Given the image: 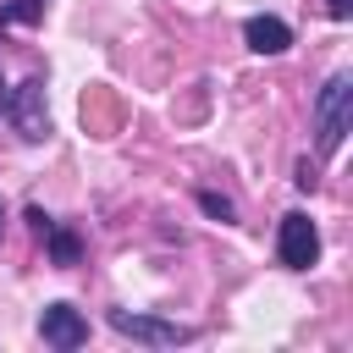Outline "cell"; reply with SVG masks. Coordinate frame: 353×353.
<instances>
[{"mask_svg":"<svg viewBox=\"0 0 353 353\" xmlns=\"http://www.w3.org/2000/svg\"><path fill=\"white\" fill-rule=\"evenodd\" d=\"M325 17H336V22H347V17H353V0H325Z\"/></svg>","mask_w":353,"mask_h":353,"instance_id":"8fae6325","label":"cell"},{"mask_svg":"<svg viewBox=\"0 0 353 353\" xmlns=\"http://www.w3.org/2000/svg\"><path fill=\"white\" fill-rule=\"evenodd\" d=\"M276 259H281L287 270H309V265L320 259V232H314V221H309L303 210L281 215V226H276Z\"/></svg>","mask_w":353,"mask_h":353,"instance_id":"277c9868","label":"cell"},{"mask_svg":"<svg viewBox=\"0 0 353 353\" xmlns=\"http://www.w3.org/2000/svg\"><path fill=\"white\" fill-rule=\"evenodd\" d=\"M44 11H50V0H6V6H0V33H6V28H28V22H39Z\"/></svg>","mask_w":353,"mask_h":353,"instance_id":"ba28073f","label":"cell"},{"mask_svg":"<svg viewBox=\"0 0 353 353\" xmlns=\"http://www.w3.org/2000/svg\"><path fill=\"white\" fill-rule=\"evenodd\" d=\"M39 336H44V347L72 353V347L88 342V320H83V309H72V303H44V309H39Z\"/></svg>","mask_w":353,"mask_h":353,"instance_id":"5b68a950","label":"cell"},{"mask_svg":"<svg viewBox=\"0 0 353 353\" xmlns=\"http://www.w3.org/2000/svg\"><path fill=\"white\" fill-rule=\"evenodd\" d=\"M199 210H204V215H215L221 226H232V221H237V204H232L226 193H210V188L199 193Z\"/></svg>","mask_w":353,"mask_h":353,"instance_id":"9c48e42d","label":"cell"},{"mask_svg":"<svg viewBox=\"0 0 353 353\" xmlns=\"http://www.w3.org/2000/svg\"><path fill=\"white\" fill-rule=\"evenodd\" d=\"M105 320H110L116 336L143 342V347H182V342L199 336V331L182 325V320H160V314H138V309H105Z\"/></svg>","mask_w":353,"mask_h":353,"instance_id":"3957f363","label":"cell"},{"mask_svg":"<svg viewBox=\"0 0 353 353\" xmlns=\"http://www.w3.org/2000/svg\"><path fill=\"white\" fill-rule=\"evenodd\" d=\"M0 232H6V204H0Z\"/></svg>","mask_w":353,"mask_h":353,"instance_id":"7c38bea8","label":"cell"},{"mask_svg":"<svg viewBox=\"0 0 353 353\" xmlns=\"http://www.w3.org/2000/svg\"><path fill=\"white\" fill-rule=\"evenodd\" d=\"M39 237H44V248H50V265L72 270V265L83 259V237H77L72 226H61V221H44V226H39Z\"/></svg>","mask_w":353,"mask_h":353,"instance_id":"52a82bcc","label":"cell"},{"mask_svg":"<svg viewBox=\"0 0 353 353\" xmlns=\"http://www.w3.org/2000/svg\"><path fill=\"white\" fill-rule=\"evenodd\" d=\"M292 182H298V188H303V193H314V182H320V171H314V165H309V160H298V176H292Z\"/></svg>","mask_w":353,"mask_h":353,"instance_id":"30bf717a","label":"cell"},{"mask_svg":"<svg viewBox=\"0 0 353 353\" xmlns=\"http://www.w3.org/2000/svg\"><path fill=\"white\" fill-rule=\"evenodd\" d=\"M0 110H6V121H11V132H17L22 143H44V138H50V99H44V77H22V83L0 99Z\"/></svg>","mask_w":353,"mask_h":353,"instance_id":"7a4b0ae2","label":"cell"},{"mask_svg":"<svg viewBox=\"0 0 353 353\" xmlns=\"http://www.w3.org/2000/svg\"><path fill=\"white\" fill-rule=\"evenodd\" d=\"M243 44H248L254 55H281V50L292 44V28H287L281 17H248V22H243Z\"/></svg>","mask_w":353,"mask_h":353,"instance_id":"8992f818","label":"cell"},{"mask_svg":"<svg viewBox=\"0 0 353 353\" xmlns=\"http://www.w3.org/2000/svg\"><path fill=\"white\" fill-rule=\"evenodd\" d=\"M353 127V77L347 72H331L314 94V149L320 154H336L342 138Z\"/></svg>","mask_w":353,"mask_h":353,"instance_id":"6da1fadb","label":"cell"}]
</instances>
